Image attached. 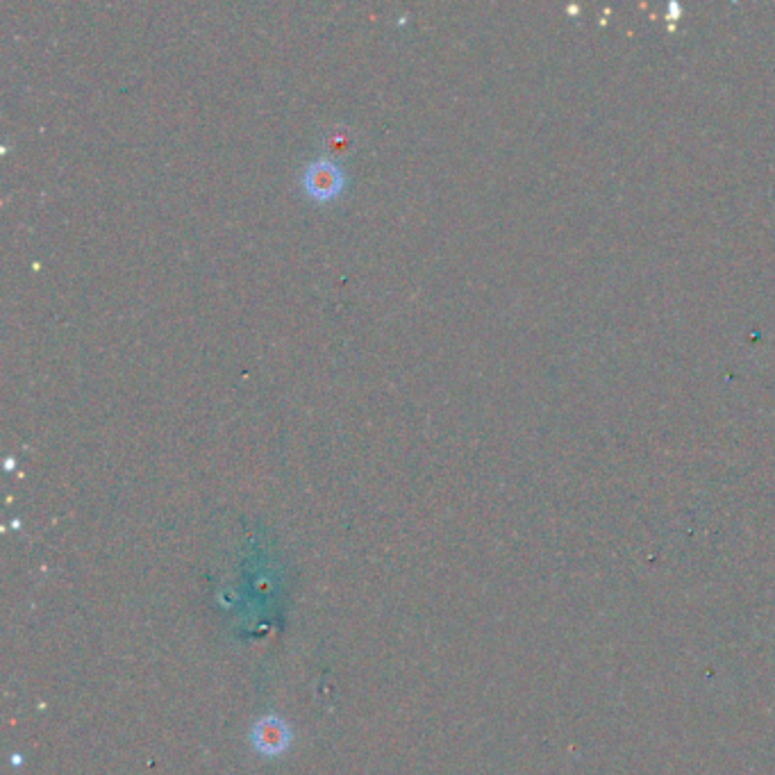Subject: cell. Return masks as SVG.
Masks as SVG:
<instances>
[{
	"label": "cell",
	"mask_w": 775,
	"mask_h": 775,
	"mask_svg": "<svg viewBox=\"0 0 775 775\" xmlns=\"http://www.w3.org/2000/svg\"><path fill=\"white\" fill-rule=\"evenodd\" d=\"M341 187H344V178H341V171L337 164L323 160L307 166L305 189L310 196L319 200H328L332 196H337Z\"/></svg>",
	"instance_id": "1"
},
{
	"label": "cell",
	"mask_w": 775,
	"mask_h": 775,
	"mask_svg": "<svg viewBox=\"0 0 775 775\" xmlns=\"http://www.w3.org/2000/svg\"><path fill=\"white\" fill-rule=\"evenodd\" d=\"M289 728L280 719L257 721L253 730V744L264 755H278L289 746Z\"/></svg>",
	"instance_id": "2"
}]
</instances>
